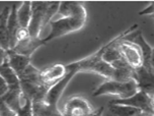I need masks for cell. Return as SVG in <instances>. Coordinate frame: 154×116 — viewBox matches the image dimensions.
<instances>
[{"mask_svg":"<svg viewBox=\"0 0 154 116\" xmlns=\"http://www.w3.org/2000/svg\"><path fill=\"white\" fill-rule=\"evenodd\" d=\"M87 21V11L84 5L78 10L69 16L63 18H54L50 23L51 31L46 38H43L45 43L52 41L56 38H60L62 36H66L71 33L80 31L83 29Z\"/></svg>","mask_w":154,"mask_h":116,"instance_id":"obj_1","label":"cell"},{"mask_svg":"<svg viewBox=\"0 0 154 116\" xmlns=\"http://www.w3.org/2000/svg\"><path fill=\"white\" fill-rule=\"evenodd\" d=\"M60 2L56 1H34L32 2V21L29 32L32 38H41V34L57 14Z\"/></svg>","mask_w":154,"mask_h":116,"instance_id":"obj_2","label":"cell"},{"mask_svg":"<svg viewBox=\"0 0 154 116\" xmlns=\"http://www.w3.org/2000/svg\"><path fill=\"white\" fill-rule=\"evenodd\" d=\"M140 91L136 79L128 82H119L112 79H106L103 84L98 85L92 93L93 97L100 96H115L119 99H126L135 95Z\"/></svg>","mask_w":154,"mask_h":116,"instance_id":"obj_3","label":"cell"},{"mask_svg":"<svg viewBox=\"0 0 154 116\" xmlns=\"http://www.w3.org/2000/svg\"><path fill=\"white\" fill-rule=\"evenodd\" d=\"M94 110L95 108L86 98L76 95L65 101L61 112L62 116H87Z\"/></svg>","mask_w":154,"mask_h":116,"instance_id":"obj_4","label":"cell"},{"mask_svg":"<svg viewBox=\"0 0 154 116\" xmlns=\"http://www.w3.org/2000/svg\"><path fill=\"white\" fill-rule=\"evenodd\" d=\"M67 68V74L64 79H62L60 82H58L56 85H54L53 87L49 90L48 94H47L46 100L45 102L50 106L57 107V104L59 102L60 98L62 97L63 93H64L65 89L67 88V85H69V82H71V79L76 76L78 72V68L75 62L69 63V64L66 65Z\"/></svg>","mask_w":154,"mask_h":116,"instance_id":"obj_5","label":"cell"},{"mask_svg":"<svg viewBox=\"0 0 154 116\" xmlns=\"http://www.w3.org/2000/svg\"><path fill=\"white\" fill-rule=\"evenodd\" d=\"M117 48L120 51L122 58L131 66L133 69L138 70L143 66V57L141 50L136 44L121 40L117 43Z\"/></svg>","mask_w":154,"mask_h":116,"instance_id":"obj_6","label":"cell"},{"mask_svg":"<svg viewBox=\"0 0 154 116\" xmlns=\"http://www.w3.org/2000/svg\"><path fill=\"white\" fill-rule=\"evenodd\" d=\"M23 93L29 98L32 103H40L45 102L47 94L51 87L46 85L42 79H35V81H24L20 82Z\"/></svg>","mask_w":154,"mask_h":116,"instance_id":"obj_7","label":"cell"},{"mask_svg":"<svg viewBox=\"0 0 154 116\" xmlns=\"http://www.w3.org/2000/svg\"><path fill=\"white\" fill-rule=\"evenodd\" d=\"M109 104L131 106V107H135V108H138L144 112L154 113L150 103V97L148 94L143 92V91H139L135 95L126 99H116V100L111 101Z\"/></svg>","mask_w":154,"mask_h":116,"instance_id":"obj_8","label":"cell"},{"mask_svg":"<svg viewBox=\"0 0 154 116\" xmlns=\"http://www.w3.org/2000/svg\"><path fill=\"white\" fill-rule=\"evenodd\" d=\"M124 40L136 44V45L139 47L142 53V57H143V67L152 70L151 65H150V58H151V54H152L153 48L145 41V39L142 35V32L140 31V30H137L135 33L133 32V33H131V34L126 36V37L124 38Z\"/></svg>","mask_w":154,"mask_h":116,"instance_id":"obj_9","label":"cell"},{"mask_svg":"<svg viewBox=\"0 0 154 116\" xmlns=\"http://www.w3.org/2000/svg\"><path fill=\"white\" fill-rule=\"evenodd\" d=\"M66 74H67V68L66 65L62 63H56L41 70L43 82L51 88L62 79H64Z\"/></svg>","mask_w":154,"mask_h":116,"instance_id":"obj_10","label":"cell"},{"mask_svg":"<svg viewBox=\"0 0 154 116\" xmlns=\"http://www.w3.org/2000/svg\"><path fill=\"white\" fill-rule=\"evenodd\" d=\"M43 45H46V43L43 38L29 37V39H26V40L17 43L14 48L10 49V51L13 52V53H16V54L26 55V56H32V54Z\"/></svg>","mask_w":154,"mask_h":116,"instance_id":"obj_11","label":"cell"},{"mask_svg":"<svg viewBox=\"0 0 154 116\" xmlns=\"http://www.w3.org/2000/svg\"><path fill=\"white\" fill-rule=\"evenodd\" d=\"M136 82L140 91H143L148 95L154 93V71L145 67L136 70Z\"/></svg>","mask_w":154,"mask_h":116,"instance_id":"obj_12","label":"cell"},{"mask_svg":"<svg viewBox=\"0 0 154 116\" xmlns=\"http://www.w3.org/2000/svg\"><path fill=\"white\" fill-rule=\"evenodd\" d=\"M8 53V63L13 68L16 74L19 76L23 73L24 70L27 68V66L32 64L31 62V56H26V55L16 54L13 53L10 50L7 51Z\"/></svg>","mask_w":154,"mask_h":116,"instance_id":"obj_13","label":"cell"},{"mask_svg":"<svg viewBox=\"0 0 154 116\" xmlns=\"http://www.w3.org/2000/svg\"><path fill=\"white\" fill-rule=\"evenodd\" d=\"M0 76L2 79H4L8 85L9 89H18L21 88L20 79H19L18 76L13 70V68L9 65L8 62L2 63L0 65Z\"/></svg>","mask_w":154,"mask_h":116,"instance_id":"obj_14","label":"cell"},{"mask_svg":"<svg viewBox=\"0 0 154 116\" xmlns=\"http://www.w3.org/2000/svg\"><path fill=\"white\" fill-rule=\"evenodd\" d=\"M87 73H95L97 76L104 77L106 79H112L114 81L116 79V68L112 65L104 62L103 59L95 62L88 69Z\"/></svg>","mask_w":154,"mask_h":116,"instance_id":"obj_15","label":"cell"},{"mask_svg":"<svg viewBox=\"0 0 154 116\" xmlns=\"http://www.w3.org/2000/svg\"><path fill=\"white\" fill-rule=\"evenodd\" d=\"M11 8L10 6H6L3 9V11L0 14V43H1V48L4 50H9V40H8L7 34V24L8 18L11 13Z\"/></svg>","mask_w":154,"mask_h":116,"instance_id":"obj_16","label":"cell"},{"mask_svg":"<svg viewBox=\"0 0 154 116\" xmlns=\"http://www.w3.org/2000/svg\"><path fill=\"white\" fill-rule=\"evenodd\" d=\"M32 2L23 1L17 8V21L20 27L29 29L32 21Z\"/></svg>","mask_w":154,"mask_h":116,"instance_id":"obj_17","label":"cell"},{"mask_svg":"<svg viewBox=\"0 0 154 116\" xmlns=\"http://www.w3.org/2000/svg\"><path fill=\"white\" fill-rule=\"evenodd\" d=\"M109 110L114 116H137L142 110L131 106L109 104Z\"/></svg>","mask_w":154,"mask_h":116,"instance_id":"obj_18","label":"cell"},{"mask_svg":"<svg viewBox=\"0 0 154 116\" xmlns=\"http://www.w3.org/2000/svg\"><path fill=\"white\" fill-rule=\"evenodd\" d=\"M16 113H17V116H35L34 115V105H32V102L27 98L26 104H24Z\"/></svg>","mask_w":154,"mask_h":116,"instance_id":"obj_19","label":"cell"},{"mask_svg":"<svg viewBox=\"0 0 154 116\" xmlns=\"http://www.w3.org/2000/svg\"><path fill=\"white\" fill-rule=\"evenodd\" d=\"M0 116H17L14 110H12L9 106H7L3 101L0 103Z\"/></svg>","mask_w":154,"mask_h":116,"instance_id":"obj_20","label":"cell"},{"mask_svg":"<svg viewBox=\"0 0 154 116\" xmlns=\"http://www.w3.org/2000/svg\"><path fill=\"white\" fill-rule=\"evenodd\" d=\"M145 14H152L154 15V2H151L150 5L143 9L142 11L139 12V15H145Z\"/></svg>","mask_w":154,"mask_h":116,"instance_id":"obj_21","label":"cell"},{"mask_svg":"<svg viewBox=\"0 0 154 116\" xmlns=\"http://www.w3.org/2000/svg\"><path fill=\"white\" fill-rule=\"evenodd\" d=\"M103 110H104L103 107H100V108H98V109H95L92 113H90V114L87 116H103Z\"/></svg>","mask_w":154,"mask_h":116,"instance_id":"obj_22","label":"cell"},{"mask_svg":"<svg viewBox=\"0 0 154 116\" xmlns=\"http://www.w3.org/2000/svg\"><path fill=\"white\" fill-rule=\"evenodd\" d=\"M150 65H151L152 70L154 71V48L152 50V54H151V58H150Z\"/></svg>","mask_w":154,"mask_h":116,"instance_id":"obj_23","label":"cell"},{"mask_svg":"<svg viewBox=\"0 0 154 116\" xmlns=\"http://www.w3.org/2000/svg\"><path fill=\"white\" fill-rule=\"evenodd\" d=\"M137 116H154V113H149V112L141 111Z\"/></svg>","mask_w":154,"mask_h":116,"instance_id":"obj_24","label":"cell"},{"mask_svg":"<svg viewBox=\"0 0 154 116\" xmlns=\"http://www.w3.org/2000/svg\"><path fill=\"white\" fill-rule=\"evenodd\" d=\"M149 97H150V103H151V106H152V110L154 112V93L150 94Z\"/></svg>","mask_w":154,"mask_h":116,"instance_id":"obj_25","label":"cell"}]
</instances>
